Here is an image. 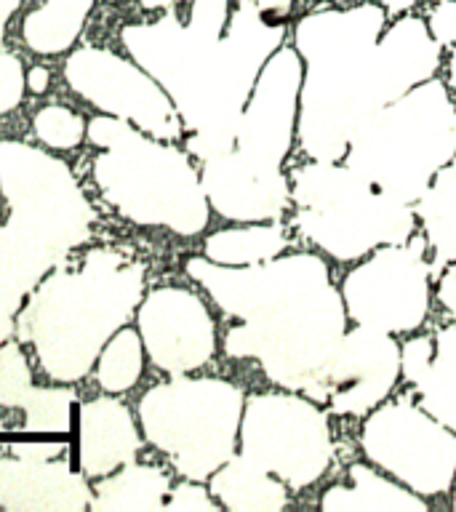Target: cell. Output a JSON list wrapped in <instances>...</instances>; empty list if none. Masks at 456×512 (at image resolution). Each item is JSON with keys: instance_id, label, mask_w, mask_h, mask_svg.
<instances>
[{"instance_id": "cell-1", "label": "cell", "mask_w": 456, "mask_h": 512, "mask_svg": "<svg viewBox=\"0 0 456 512\" xmlns=\"http://www.w3.org/2000/svg\"><path fill=\"white\" fill-rule=\"evenodd\" d=\"M379 3L318 8L294 27L304 62L299 96V144L310 160H344L352 136L374 112L435 78L443 43L419 16Z\"/></svg>"}, {"instance_id": "cell-2", "label": "cell", "mask_w": 456, "mask_h": 512, "mask_svg": "<svg viewBox=\"0 0 456 512\" xmlns=\"http://www.w3.org/2000/svg\"><path fill=\"white\" fill-rule=\"evenodd\" d=\"M184 272L240 323L224 334V355L254 360L272 384L326 406L331 366L347 334L342 288L331 283L326 259L299 251L227 267L192 256Z\"/></svg>"}, {"instance_id": "cell-3", "label": "cell", "mask_w": 456, "mask_h": 512, "mask_svg": "<svg viewBox=\"0 0 456 512\" xmlns=\"http://www.w3.org/2000/svg\"><path fill=\"white\" fill-rule=\"evenodd\" d=\"M120 43L166 88L187 131L184 150L203 163L235 147L259 72L286 43V19L267 14L254 0H235L224 35L192 30L166 11L155 22L126 24Z\"/></svg>"}, {"instance_id": "cell-4", "label": "cell", "mask_w": 456, "mask_h": 512, "mask_svg": "<svg viewBox=\"0 0 456 512\" xmlns=\"http://www.w3.org/2000/svg\"><path fill=\"white\" fill-rule=\"evenodd\" d=\"M96 219L70 163L0 139V347L16 336V315L40 280L91 240Z\"/></svg>"}, {"instance_id": "cell-5", "label": "cell", "mask_w": 456, "mask_h": 512, "mask_svg": "<svg viewBox=\"0 0 456 512\" xmlns=\"http://www.w3.org/2000/svg\"><path fill=\"white\" fill-rule=\"evenodd\" d=\"M147 267L120 248L70 254L40 280L16 315V336L30 344L40 371L56 384H75L99 352L128 326L144 299Z\"/></svg>"}, {"instance_id": "cell-6", "label": "cell", "mask_w": 456, "mask_h": 512, "mask_svg": "<svg viewBox=\"0 0 456 512\" xmlns=\"http://www.w3.org/2000/svg\"><path fill=\"white\" fill-rule=\"evenodd\" d=\"M86 139L99 150L91 179L115 214L182 238L206 230L211 203L190 152L102 112L88 120Z\"/></svg>"}, {"instance_id": "cell-7", "label": "cell", "mask_w": 456, "mask_h": 512, "mask_svg": "<svg viewBox=\"0 0 456 512\" xmlns=\"http://www.w3.org/2000/svg\"><path fill=\"white\" fill-rule=\"evenodd\" d=\"M456 158V99L430 78L374 112L355 131L344 163L390 198L416 206Z\"/></svg>"}, {"instance_id": "cell-8", "label": "cell", "mask_w": 456, "mask_h": 512, "mask_svg": "<svg viewBox=\"0 0 456 512\" xmlns=\"http://www.w3.org/2000/svg\"><path fill=\"white\" fill-rule=\"evenodd\" d=\"M288 179L294 227L336 262H355L416 235V208L379 192L344 160H310Z\"/></svg>"}, {"instance_id": "cell-9", "label": "cell", "mask_w": 456, "mask_h": 512, "mask_svg": "<svg viewBox=\"0 0 456 512\" xmlns=\"http://www.w3.org/2000/svg\"><path fill=\"white\" fill-rule=\"evenodd\" d=\"M246 392L216 376H174L144 392L136 419L144 440L182 478L208 480L238 454Z\"/></svg>"}, {"instance_id": "cell-10", "label": "cell", "mask_w": 456, "mask_h": 512, "mask_svg": "<svg viewBox=\"0 0 456 512\" xmlns=\"http://www.w3.org/2000/svg\"><path fill=\"white\" fill-rule=\"evenodd\" d=\"M238 446L291 491L318 483L334 462L328 414L318 400L291 390L248 395Z\"/></svg>"}, {"instance_id": "cell-11", "label": "cell", "mask_w": 456, "mask_h": 512, "mask_svg": "<svg viewBox=\"0 0 456 512\" xmlns=\"http://www.w3.org/2000/svg\"><path fill=\"white\" fill-rule=\"evenodd\" d=\"M360 448L374 467L424 499L443 496L456 480V432L414 398L384 400L366 416Z\"/></svg>"}, {"instance_id": "cell-12", "label": "cell", "mask_w": 456, "mask_h": 512, "mask_svg": "<svg viewBox=\"0 0 456 512\" xmlns=\"http://www.w3.org/2000/svg\"><path fill=\"white\" fill-rule=\"evenodd\" d=\"M432 259L424 235L376 248L342 280L347 318L384 334H411L430 312Z\"/></svg>"}, {"instance_id": "cell-13", "label": "cell", "mask_w": 456, "mask_h": 512, "mask_svg": "<svg viewBox=\"0 0 456 512\" xmlns=\"http://www.w3.org/2000/svg\"><path fill=\"white\" fill-rule=\"evenodd\" d=\"M62 75L72 94L102 115L128 120L163 142H179L187 134L166 88L131 56L104 46H78L67 56Z\"/></svg>"}, {"instance_id": "cell-14", "label": "cell", "mask_w": 456, "mask_h": 512, "mask_svg": "<svg viewBox=\"0 0 456 512\" xmlns=\"http://www.w3.org/2000/svg\"><path fill=\"white\" fill-rule=\"evenodd\" d=\"M304 62L294 46H283L270 56L248 96L238 120L232 150L270 168H283L299 134V96Z\"/></svg>"}, {"instance_id": "cell-15", "label": "cell", "mask_w": 456, "mask_h": 512, "mask_svg": "<svg viewBox=\"0 0 456 512\" xmlns=\"http://www.w3.org/2000/svg\"><path fill=\"white\" fill-rule=\"evenodd\" d=\"M136 328L152 366L168 376L192 374L214 358V315L190 288L158 286L147 291L136 310Z\"/></svg>"}, {"instance_id": "cell-16", "label": "cell", "mask_w": 456, "mask_h": 512, "mask_svg": "<svg viewBox=\"0 0 456 512\" xmlns=\"http://www.w3.org/2000/svg\"><path fill=\"white\" fill-rule=\"evenodd\" d=\"M64 451L67 443H14L11 456H0V510H91L94 488L86 472L59 459Z\"/></svg>"}, {"instance_id": "cell-17", "label": "cell", "mask_w": 456, "mask_h": 512, "mask_svg": "<svg viewBox=\"0 0 456 512\" xmlns=\"http://www.w3.org/2000/svg\"><path fill=\"white\" fill-rule=\"evenodd\" d=\"M403 376V352L392 334L352 326L342 336L331 366L328 411L339 416H368L390 398Z\"/></svg>"}, {"instance_id": "cell-18", "label": "cell", "mask_w": 456, "mask_h": 512, "mask_svg": "<svg viewBox=\"0 0 456 512\" xmlns=\"http://www.w3.org/2000/svg\"><path fill=\"white\" fill-rule=\"evenodd\" d=\"M203 190L211 211L230 222H280L291 206V179L283 168H270L230 150L203 160Z\"/></svg>"}, {"instance_id": "cell-19", "label": "cell", "mask_w": 456, "mask_h": 512, "mask_svg": "<svg viewBox=\"0 0 456 512\" xmlns=\"http://www.w3.org/2000/svg\"><path fill=\"white\" fill-rule=\"evenodd\" d=\"M139 451L142 427H136L126 403L107 392L78 406V467L88 480H99L136 462Z\"/></svg>"}, {"instance_id": "cell-20", "label": "cell", "mask_w": 456, "mask_h": 512, "mask_svg": "<svg viewBox=\"0 0 456 512\" xmlns=\"http://www.w3.org/2000/svg\"><path fill=\"white\" fill-rule=\"evenodd\" d=\"M403 379L419 406L456 432V326L414 336L403 347Z\"/></svg>"}, {"instance_id": "cell-21", "label": "cell", "mask_w": 456, "mask_h": 512, "mask_svg": "<svg viewBox=\"0 0 456 512\" xmlns=\"http://www.w3.org/2000/svg\"><path fill=\"white\" fill-rule=\"evenodd\" d=\"M0 408H19L24 432H70L78 392L72 387H35L22 342L11 339L0 347Z\"/></svg>"}, {"instance_id": "cell-22", "label": "cell", "mask_w": 456, "mask_h": 512, "mask_svg": "<svg viewBox=\"0 0 456 512\" xmlns=\"http://www.w3.org/2000/svg\"><path fill=\"white\" fill-rule=\"evenodd\" d=\"M323 512H424L430 504L424 496L403 486L400 480L384 478L368 464H352L347 483H336L320 496Z\"/></svg>"}, {"instance_id": "cell-23", "label": "cell", "mask_w": 456, "mask_h": 512, "mask_svg": "<svg viewBox=\"0 0 456 512\" xmlns=\"http://www.w3.org/2000/svg\"><path fill=\"white\" fill-rule=\"evenodd\" d=\"M208 488L227 512H278L288 504L291 491L283 480L240 451L208 478Z\"/></svg>"}, {"instance_id": "cell-24", "label": "cell", "mask_w": 456, "mask_h": 512, "mask_svg": "<svg viewBox=\"0 0 456 512\" xmlns=\"http://www.w3.org/2000/svg\"><path fill=\"white\" fill-rule=\"evenodd\" d=\"M171 478L163 467L131 462L94 483V512H160L166 510Z\"/></svg>"}, {"instance_id": "cell-25", "label": "cell", "mask_w": 456, "mask_h": 512, "mask_svg": "<svg viewBox=\"0 0 456 512\" xmlns=\"http://www.w3.org/2000/svg\"><path fill=\"white\" fill-rule=\"evenodd\" d=\"M416 216L432 254V280L456 262V158L416 203Z\"/></svg>"}, {"instance_id": "cell-26", "label": "cell", "mask_w": 456, "mask_h": 512, "mask_svg": "<svg viewBox=\"0 0 456 512\" xmlns=\"http://www.w3.org/2000/svg\"><path fill=\"white\" fill-rule=\"evenodd\" d=\"M96 0H43V6L24 16L22 40L32 54L59 56L78 43Z\"/></svg>"}, {"instance_id": "cell-27", "label": "cell", "mask_w": 456, "mask_h": 512, "mask_svg": "<svg viewBox=\"0 0 456 512\" xmlns=\"http://www.w3.org/2000/svg\"><path fill=\"white\" fill-rule=\"evenodd\" d=\"M288 246V232L280 222H248L240 227H227L208 235L203 243V256L227 267L270 262Z\"/></svg>"}, {"instance_id": "cell-28", "label": "cell", "mask_w": 456, "mask_h": 512, "mask_svg": "<svg viewBox=\"0 0 456 512\" xmlns=\"http://www.w3.org/2000/svg\"><path fill=\"white\" fill-rule=\"evenodd\" d=\"M144 358H147V350H144L139 328L123 326L104 344V350L96 358V384L110 395H123L142 379Z\"/></svg>"}, {"instance_id": "cell-29", "label": "cell", "mask_w": 456, "mask_h": 512, "mask_svg": "<svg viewBox=\"0 0 456 512\" xmlns=\"http://www.w3.org/2000/svg\"><path fill=\"white\" fill-rule=\"evenodd\" d=\"M32 134L46 150L70 152L86 142L88 120L64 104H46L32 118Z\"/></svg>"}, {"instance_id": "cell-30", "label": "cell", "mask_w": 456, "mask_h": 512, "mask_svg": "<svg viewBox=\"0 0 456 512\" xmlns=\"http://www.w3.org/2000/svg\"><path fill=\"white\" fill-rule=\"evenodd\" d=\"M27 94V72L14 51L0 48V115L14 112Z\"/></svg>"}, {"instance_id": "cell-31", "label": "cell", "mask_w": 456, "mask_h": 512, "mask_svg": "<svg viewBox=\"0 0 456 512\" xmlns=\"http://www.w3.org/2000/svg\"><path fill=\"white\" fill-rule=\"evenodd\" d=\"M222 510L211 494V488L203 486V480L184 478L179 486H171L166 512H216Z\"/></svg>"}, {"instance_id": "cell-32", "label": "cell", "mask_w": 456, "mask_h": 512, "mask_svg": "<svg viewBox=\"0 0 456 512\" xmlns=\"http://www.w3.org/2000/svg\"><path fill=\"white\" fill-rule=\"evenodd\" d=\"M432 35L446 48L456 46V0H440L438 8L430 16Z\"/></svg>"}, {"instance_id": "cell-33", "label": "cell", "mask_w": 456, "mask_h": 512, "mask_svg": "<svg viewBox=\"0 0 456 512\" xmlns=\"http://www.w3.org/2000/svg\"><path fill=\"white\" fill-rule=\"evenodd\" d=\"M435 294H438V302L456 318V262L448 264L435 278Z\"/></svg>"}, {"instance_id": "cell-34", "label": "cell", "mask_w": 456, "mask_h": 512, "mask_svg": "<svg viewBox=\"0 0 456 512\" xmlns=\"http://www.w3.org/2000/svg\"><path fill=\"white\" fill-rule=\"evenodd\" d=\"M48 86H51V70H48V67H32V70L27 72V91L40 96L46 94Z\"/></svg>"}, {"instance_id": "cell-35", "label": "cell", "mask_w": 456, "mask_h": 512, "mask_svg": "<svg viewBox=\"0 0 456 512\" xmlns=\"http://www.w3.org/2000/svg\"><path fill=\"white\" fill-rule=\"evenodd\" d=\"M256 6L267 11V14L278 16V19H288L291 11H294V3L296 0H254Z\"/></svg>"}, {"instance_id": "cell-36", "label": "cell", "mask_w": 456, "mask_h": 512, "mask_svg": "<svg viewBox=\"0 0 456 512\" xmlns=\"http://www.w3.org/2000/svg\"><path fill=\"white\" fill-rule=\"evenodd\" d=\"M24 0H0V46H3V40H6L8 32V22H11V16L22 8Z\"/></svg>"}, {"instance_id": "cell-37", "label": "cell", "mask_w": 456, "mask_h": 512, "mask_svg": "<svg viewBox=\"0 0 456 512\" xmlns=\"http://www.w3.org/2000/svg\"><path fill=\"white\" fill-rule=\"evenodd\" d=\"M387 11H390L392 16H400V14H406L408 8L414 6L416 0H379Z\"/></svg>"}, {"instance_id": "cell-38", "label": "cell", "mask_w": 456, "mask_h": 512, "mask_svg": "<svg viewBox=\"0 0 456 512\" xmlns=\"http://www.w3.org/2000/svg\"><path fill=\"white\" fill-rule=\"evenodd\" d=\"M179 0H139L142 11H171Z\"/></svg>"}, {"instance_id": "cell-39", "label": "cell", "mask_w": 456, "mask_h": 512, "mask_svg": "<svg viewBox=\"0 0 456 512\" xmlns=\"http://www.w3.org/2000/svg\"><path fill=\"white\" fill-rule=\"evenodd\" d=\"M448 83H451V91H454L456 99V48L451 51V56H448Z\"/></svg>"}, {"instance_id": "cell-40", "label": "cell", "mask_w": 456, "mask_h": 512, "mask_svg": "<svg viewBox=\"0 0 456 512\" xmlns=\"http://www.w3.org/2000/svg\"><path fill=\"white\" fill-rule=\"evenodd\" d=\"M454 510H456V480H454Z\"/></svg>"}, {"instance_id": "cell-41", "label": "cell", "mask_w": 456, "mask_h": 512, "mask_svg": "<svg viewBox=\"0 0 456 512\" xmlns=\"http://www.w3.org/2000/svg\"><path fill=\"white\" fill-rule=\"evenodd\" d=\"M107 3H120V0H107Z\"/></svg>"}]
</instances>
